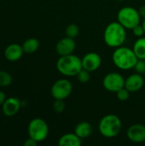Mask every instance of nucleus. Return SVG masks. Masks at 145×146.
<instances>
[{
    "label": "nucleus",
    "instance_id": "nucleus-9",
    "mask_svg": "<svg viewBox=\"0 0 145 146\" xmlns=\"http://www.w3.org/2000/svg\"><path fill=\"white\" fill-rule=\"evenodd\" d=\"M81 60L83 68L89 72L97 70L102 64V58L100 55L96 52H89L85 54Z\"/></svg>",
    "mask_w": 145,
    "mask_h": 146
},
{
    "label": "nucleus",
    "instance_id": "nucleus-27",
    "mask_svg": "<svg viewBox=\"0 0 145 146\" xmlns=\"http://www.w3.org/2000/svg\"><path fill=\"white\" fill-rule=\"evenodd\" d=\"M138 13H139V15H140V16H141V18H145V5H143V6H141L138 9Z\"/></svg>",
    "mask_w": 145,
    "mask_h": 146
},
{
    "label": "nucleus",
    "instance_id": "nucleus-10",
    "mask_svg": "<svg viewBox=\"0 0 145 146\" xmlns=\"http://www.w3.org/2000/svg\"><path fill=\"white\" fill-rule=\"evenodd\" d=\"M75 48H76V43L74 41V38L67 36L65 38H61L56 45V53L60 56L73 54Z\"/></svg>",
    "mask_w": 145,
    "mask_h": 146
},
{
    "label": "nucleus",
    "instance_id": "nucleus-13",
    "mask_svg": "<svg viewBox=\"0 0 145 146\" xmlns=\"http://www.w3.org/2000/svg\"><path fill=\"white\" fill-rule=\"evenodd\" d=\"M3 112L7 116H13L18 113L21 108V102L17 98H7L3 104Z\"/></svg>",
    "mask_w": 145,
    "mask_h": 146
},
{
    "label": "nucleus",
    "instance_id": "nucleus-12",
    "mask_svg": "<svg viewBox=\"0 0 145 146\" xmlns=\"http://www.w3.org/2000/svg\"><path fill=\"white\" fill-rule=\"evenodd\" d=\"M144 85V79L141 74L136 73L129 75L125 80V87L132 93L140 91Z\"/></svg>",
    "mask_w": 145,
    "mask_h": 146
},
{
    "label": "nucleus",
    "instance_id": "nucleus-29",
    "mask_svg": "<svg viewBox=\"0 0 145 146\" xmlns=\"http://www.w3.org/2000/svg\"><path fill=\"white\" fill-rule=\"evenodd\" d=\"M142 25H143V27H144V32H145V18L144 19L143 22H142Z\"/></svg>",
    "mask_w": 145,
    "mask_h": 146
},
{
    "label": "nucleus",
    "instance_id": "nucleus-21",
    "mask_svg": "<svg viewBox=\"0 0 145 146\" xmlns=\"http://www.w3.org/2000/svg\"><path fill=\"white\" fill-rule=\"evenodd\" d=\"M130 94L131 92L124 86L123 88L120 89L117 92H116V95H117V98L120 100V101H122V102H125V101H127L130 98Z\"/></svg>",
    "mask_w": 145,
    "mask_h": 146
},
{
    "label": "nucleus",
    "instance_id": "nucleus-23",
    "mask_svg": "<svg viewBox=\"0 0 145 146\" xmlns=\"http://www.w3.org/2000/svg\"><path fill=\"white\" fill-rule=\"evenodd\" d=\"M66 105L64 103V100L62 99H55V102L53 103V110L56 113H62L65 110Z\"/></svg>",
    "mask_w": 145,
    "mask_h": 146
},
{
    "label": "nucleus",
    "instance_id": "nucleus-6",
    "mask_svg": "<svg viewBox=\"0 0 145 146\" xmlns=\"http://www.w3.org/2000/svg\"><path fill=\"white\" fill-rule=\"evenodd\" d=\"M49 134V127L46 121L41 118L32 120L28 125L29 138L33 139L38 143L44 141Z\"/></svg>",
    "mask_w": 145,
    "mask_h": 146
},
{
    "label": "nucleus",
    "instance_id": "nucleus-26",
    "mask_svg": "<svg viewBox=\"0 0 145 146\" xmlns=\"http://www.w3.org/2000/svg\"><path fill=\"white\" fill-rule=\"evenodd\" d=\"M38 144V142L36 140H34L32 138H29L25 143H24V145L25 146H36Z\"/></svg>",
    "mask_w": 145,
    "mask_h": 146
},
{
    "label": "nucleus",
    "instance_id": "nucleus-25",
    "mask_svg": "<svg viewBox=\"0 0 145 146\" xmlns=\"http://www.w3.org/2000/svg\"><path fill=\"white\" fill-rule=\"evenodd\" d=\"M135 70L137 71V73L138 74H144L145 73V60L143 59H138L135 67H134Z\"/></svg>",
    "mask_w": 145,
    "mask_h": 146
},
{
    "label": "nucleus",
    "instance_id": "nucleus-18",
    "mask_svg": "<svg viewBox=\"0 0 145 146\" xmlns=\"http://www.w3.org/2000/svg\"><path fill=\"white\" fill-rule=\"evenodd\" d=\"M38 47H39V42L35 38H30L26 39L22 44L23 51L27 54L34 53L38 49Z\"/></svg>",
    "mask_w": 145,
    "mask_h": 146
},
{
    "label": "nucleus",
    "instance_id": "nucleus-28",
    "mask_svg": "<svg viewBox=\"0 0 145 146\" xmlns=\"http://www.w3.org/2000/svg\"><path fill=\"white\" fill-rule=\"evenodd\" d=\"M5 100H6V97H5L4 92L0 91V105H3V104L4 103Z\"/></svg>",
    "mask_w": 145,
    "mask_h": 146
},
{
    "label": "nucleus",
    "instance_id": "nucleus-17",
    "mask_svg": "<svg viewBox=\"0 0 145 146\" xmlns=\"http://www.w3.org/2000/svg\"><path fill=\"white\" fill-rule=\"evenodd\" d=\"M132 50L138 59L145 60V37L138 38L133 44Z\"/></svg>",
    "mask_w": 145,
    "mask_h": 146
},
{
    "label": "nucleus",
    "instance_id": "nucleus-16",
    "mask_svg": "<svg viewBox=\"0 0 145 146\" xmlns=\"http://www.w3.org/2000/svg\"><path fill=\"white\" fill-rule=\"evenodd\" d=\"M92 126L87 121H81L78 123L74 128V133L82 139L88 138L92 133Z\"/></svg>",
    "mask_w": 145,
    "mask_h": 146
},
{
    "label": "nucleus",
    "instance_id": "nucleus-7",
    "mask_svg": "<svg viewBox=\"0 0 145 146\" xmlns=\"http://www.w3.org/2000/svg\"><path fill=\"white\" fill-rule=\"evenodd\" d=\"M73 92L72 83L67 79L56 80L51 87V95L54 99H66Z\"/></svg>",
    "mask_w": 145,
    "mask_h": 146
},
{
    "label": "nucleus",
    "instance_id": "nucleus-14",
    "mask_svg": "<svg viewBox=\"0 0 145 146\" xmlns=\"http://www.w3.org/2000/svg\"><path fill=\"white\" fill-rule=\"evenodd\" d=\"M23 49L22 46L17 44H11L4 50V56L6 59L10 62H15L19 60L23 55Z\"/></svg>",
    "mask_w": 145,
    "mask_h": 146
},
{
    "label": "nucleus",
    "instance_id": "nucleus-22",
    "mask_svg": "<svg viewBox=\"0 0 145 146\" xmlns=\"http://www.w3.org/2000/svg\"><path fill=\"white\" fill-rule=\"evenodd\" d=\"M90 73L91 72H89V71L82 68L76 76L78 77V80H79V82H81V83H87L90 80V79H91Z\"/></svg>",
    "mask_w": 145,
    "mask_h": 146
},
{
    "label": "nucleus",
    "instance_id": "nucleus-20",
    "mask_svg": "<svg viewBox=\"0 0 145 146\" xmlns=\"http://www.w3.org/2000/svg\"><path fill=\"white\" fill-rule=\"evenodd\" d=\"M11 82L12 76L5 71H0V86H9L11 84Z\"/></svg>",
    "mask_w": 145,
    "mask_h": 146
},
{
    "label": "nucleus",
    "instance_id": "nucleus-8",
    "mask_svg": "<svg viewBox=\"0 0 145 146\" xmlns=\"http://www.w3.org/2000/svg\"><path fill=\"white\" fill-rule=\"evenodd\" d=\"M103 86L108 92L116 93L125 86V79L119 73H109L103 80Z\"/></svg>",
    "mask_w": 145,
    "mask_h": 146
},
{
    "label": "nucleus",
    "instance_id": "nucleus-2",
    "mask_svg": "<svg viewBox=\"0 0 145 146\" xmlns=\"http://www.w3.org/2000/svg\"><path fill=\"white\" fill-rule=\"evenodd\" d=\"M112 59L115 67L122 70L134 68L138 60L132 49L122 45L115 48L112 55Z\"/></svg>",
    "mask_w": 145,
    "mask_h": 146
},
{
    "label": "nucleus",
    "instance_id": "nucleus-1",
    "mask_svg": "<svg viewBox=\"0 0 145 146\" xmlns=\"http://www.w3.org/2000/svg\"><path fill=\"white\" fill-rule=\"evenodd\" d=\"M126 28L119 21H113L106 27L103 33V39L105 44L109 47H120L123 45L126 41Z\"/></svg>",
    "mask_w": 145,
    "mask_h": 146
},
{
    "label": "nucleus",
    "instance_id": "nucleus-19",
    "mask_svg": "<svg viewBox=\"0 0 145 146\" xmlns=\"http://www.w3.org/2000/svg\"><path fill=\"white\" fill-rule=\"evenodd\" d=\"M65 33L67 37L72 38H75L79 33V28L76 24H69L65 30Z\"/></svg>",
    "mask_w": 145,
    "mask_h": 146
},
{
    "label": "nucleus",
    "instance_id": "nucleus-24",
    "mask_svg": "<svg viewBox=\"0 0 145 146\" xmlns=\"http://www.w3.org/2000/svg\"><path fill=\"white\" fill-rule=\"evenodd\" d=\"M132 30L133 34H134L136 37H138V38L144 37V35L145 34L144 28V27H143V25H142V24H138V25H137V26H136V27H134Z\"/></svg>",
    "mask_w": 145,
    "mask_h": 146
},
{
    "label": "nucleus",
    "instance_id": "nucleus-3",
    "mask_svg": "<svg viewBox=\"0 0 145 146\" xmlns=\"http://www.w3.org/2000/svg\"><path fill=\"white\" fill-rule=\"evenodd\" d=\"M56 68L60 74L67 77L76 76L83 68L82 60L73 54L62 56L56 62Z\"/></svg>",
    "mask_w": 145,
    "mask_h": 146
},
{
    "label": "nucleus",
    "instance_id": "nucleus-15",
    "mask_svg": "<svg viewBox=\"0 0 145 146\" xmlns=\"http://www.w3.org/2000/svg\"><path fill=\"white\" fill-rule=\"evenodd\" d=\"M83 139H80L75 133H68L63 134L58 141L60 146H80Z\"/></svg>",
    "mask_w": 145,
    "mask_h": 146
},
{
    "label": "nucleus",
    "instance_id": "nucleus-4",
    "mask_svg": "<svg viewBox=\"0 0 145 146\" xmlns=\"http://www.w3.org/2000/svg\"><path fill=\"white\" fill-rule=\"evenodd\" d=\"M121 121L116 115L109 114L103 116L98 125L99 133L105 138H115L121 130Z\"/></svg>",
    "mask_w": 145,
    "mask_h": 146
},
{
    "label": "nucleus",
    "instance_id": "nucleus-11",
    "mask_svg": "<svg viewBox=\"0 0 145 146\" xmlns=\"http://www.w3.org/2000/svg\"><path fill=\"white\" fill-rule=\"evenodd\" d=\"M127 138L133 143H143L145 141V126L141 123L132 125L126 132Z\"/></svg>",
    "mask_w": 145,
    "mask_h": 146
},
{
    "label": "nucleus",
    "instance_id": "nucleus-5",
    "mask_svg": "<svg viewBox=\"0 0 145 146\" xmlns=\"http://www.w3.org/2000/svg\"><path fill=\"white\" fill-rule=\"evenodd\" d=\"M118 21L126 28L132 29L137 25L140 24L141 16L138 13V10L133 7L126 6L121 8L117 14Z\"/></svg>",
    "mask_w": 145,
    "mask_h": 146
}]
</instances>
